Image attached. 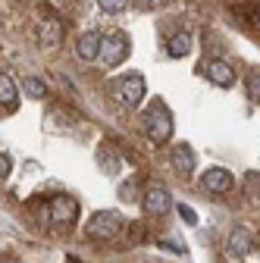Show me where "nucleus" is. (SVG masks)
<instances>
[{
  "label": "nucleus",
  "mask_w": 260,
  "mask_h": 263,
  "mask_svg": "<svg viewBox=\"0 0 260 263\" xmlns=\"http://www.w3.org/2000/svg\"><path fill=\"white\" fill-rule=\"evenodd\" d=\"M226 245H229V254H232V257H248V254L254 251V238H251L248 229H232V232H229V241H226Z\"/></svg>",
  "instance_id": "obj_10"
},
{
  "label": "nucleus",
  "mask_w": 260,
  "mask_h": 263,
  "mask_svg": "<svg viewBox=\"0 0 260 263\" xmlns=\"http://www.w3.org/2000/svg\"><path fill=\"white\" fill-rule=\"evenodd\" d=\"M141 125H144V135L154 144L170 141V135H173V116H170L166 104H151L144 110V116H141Z\"/></svg>",
  "instance_id": "obj_1"
},
{
  "label": "nucleus",
  "mask_w": 260,
  "mask_h": 263,
  "mask_svg": "<svg viewBox=\"0 0 260 263\" xmlns=\"http://www.w3.org/2000/svg\"><path fill=\"white\" fill-rule=\"evenodd\" d=\"M257 25H260V10H257Z\"/></svg>",
  "instance_id": "obj_23"
},
{
  "label": "nucleus",
  "mask_w": 260,
  "mask_h": 263,
  "mask_svg": "<svg viewBox=\"0 0 260 263\" xmlns=\"http://www.w3.org/2000/svg\"><path fill=\"white\" fill-rule=\"evenodd\" d=\"M201 185H204L207 191H213V194H226V191H232V173L222 170V166H213V170L204 173Z\"/></svg>",
  "instance_id": "obj_8"
},
{
  "label": "nucleus",
  "mask_w": 260,
  "mask_h": 263,
  "mask_svg": "<svg viewBox=\"0 0 260 263\" xmlns=\"http://www.w3.org/2000/svg\"><path fill=\"white\" fill-rule=\"evenodd\" d=\"M170 163H173V170H176L179 176H191V173H194V154H191V147H188V144L173 147Z\"/></svg>",
  "instance_id": "obj_12"
},
{
  "label": "nucleus",
  "mask_w": 260,
  "mask_h": 263,
  "mask_svg": "<svg viewBox=\"0 0 260 263\" xmlns=\"http://www.w3.org/2000/svg\"><path fill=\"white\" fill-rule=\"evenodd\" d=\"M188 50H191V35H185V31H182V35H173L170 44H166V53L170 57H185Z\"/></svg>",
  "instance_id": "obj_14"
},
{
  "label": "nucleus",
  "mask_w": 260,
  "mask_h": 263,
  "mask_svg": "<svg viewBox=\"0 0 260 263\" xmlns=\"http://www.w3.org/2000/svg\"><path fill=\"white\" fill-rule=\"evenodd\" d=\"M10 166H13V160H10V157L4 154V157H0V170H4V179L10 176Z\"/></svg>",
  "instance_id": "obj_21"
},
{
  "label": "nucleus",
  "mask_w": 260,
  "mask_h": 263,
  "mask_svg": "<svg viewBox=\"0 0 260 263\" xmlns=\"http://www.w3.org/2000/svg\"><path fill=\"white\" fill-rule=\"evenodd\" d=\"M97 4H101V10H104V13L116 16V13H122V10H125L128 0H97Z\"/></svg>",
  "instance_id": "obj_18"
},
{
  "label": "nucleus",
  "mask_w": 260,
  "mask_h": 263,
  "mask_svg": "<svg viewBox=\"0 0 260 263\" xmlns=\"http://www.w3.org/2000/svg\"><path fill=\"white\" fill-rule=\"evenodd\" d=\"M245 194L251 197V201L260 204V173H248V179H245Z\"/></svg>",
  "instance_id": "obj_16"
},
{
  "label": "nucleus",
  "mask_w": 260,
  "mask_h": 263,
  "mask_svg": "<svg viewBox=\"0 0 260 263\" xmlns=\"http://www.w3.org/2000/svg\"><path fill=\"white\" fill-rule=\"evenodd\" d=\"M119 229H122L119 213H113V210H97L88 219V226H85V235L94 238V241H107V238H116L119 235Z\"/></svg>",
  "instance_id": "obj_2"
},
{
  "label": "nucleus",
  "mask_w": 260,
  "mask_h": 263,
  "mask_svg": "<svg viewBox=\"0 0 260 263\" xmlns=\"http://www.w3.org/2000/svg\"><path fill=\"white\" fill-rule=\"evenodd\" d=\"M163 4H166V0H141L144 10H157V7H163Z\"/></svg>",
  "instance_id": "obj_22"
},
{
  "label": "nucleus",
  "mask_w": 260,
  "mask_h": 263,
  "mask_svg": "<svg viewBox=\"0 0 260 263\" xmlns=\"http://www.w3.org/2000/svg\"><path fill=\"white\" fill-rule=\"evenodd\" d=\"M248 97H251L254 104H260V72L248 76Z\"/></svg>",
  "instance_id": "obj_19"
},
{
  "label": "nucleus",
  "mask_w": 260,
  "mask_h": 263,
  "mask_svg": "<svg viewBox=\"0 0 260 263\" xmlns=\"http://www.w3.org/2000/svg\"><path fill=\"white\" fill-rule=\"evenodd\" d=\"M141 204H144V213L147 216H166L170 207H173V197H170V191L163 185H151L144 191V201Z\"/></svg>",
  "instance_id": "obj_5"
},
{
  "label": "nucleus",
  "mask_w": 260,
  "mask_h": 263,
  "mask_svg": "<svg viewBox=\"0 0 260 263\" xmlns=\"http://www.w3.org/2000/svg\"><path fill=\"white\" fill-rule=\"evenodd\" d=\"M60 35H63V28H60V22H57L53 16H44V19L38 22V44H41L44 50H50V47L60 41Z\"/></svg>",
  "instance_id": "obj_9"
},
{
  "label": "nucleus",
  "mask_w": 260,
  "mask_h": 263,
  "mask_svg": "<svg viewBox=\"0 0 260 263\" xmlns=\"http://www.w3.org/2000/svg\"><path fill=\"white\" fill-rule=\"evenodd\" d=\"M204 72H207V79H210L216 88H232V85H235V69H232L226 60H210Z\"/></svg>",
  "instance_id": "obj_7"
},
{
  "label": "nucleus",
  "mask_w": 260,
  "mask_h": 263,
  "mask_svg": "<svg viewBox=\"0 0 260 263\" xmlns=\"http://www.w3.org/2000/svg\"><path fill=\"white\" fill-rule=\"evenodd\" d=\"M47 207H50V222L69 226V222H76V216H79V204L72 201L69 194H57V197H50Z\"/></svg>",
  "instance_id": "obj_6"
},
{
  "label": "nucleus",
  "mask_w": 260,
  "mask_h": 263,
  "mask_svg": "<svg viewBox=\"0 0 260 263\" xmlns=\"http://www.w3.org/2000/svg\"><path fill=\"white\" fill-rule=\"evenodd\" d=\"M97 163H101V170H107V173H116L119 170V160H116V154L107 144H101V151H97Z\"/></svg>",
  "instance_id": "obj_15"
},
{
  "label": "nucleus",
  "mask_w": 260,
  "mask_h": 263,
  "mask_svg": "<svg viewBox=\"0 0 260 263\" xmlns=\"http://www.w3.org/2000/svg\"><path fill=\"white\" fill-rule=\"evenodd\" d=\"M141 97H144V79L141 76H122L113 82V101L125 110H132L141 104Z\"/></svg>",
  "instance_id": "obj_3"
},
{
  "label": "nucleus",
  "mask_w": 260,
  "mask_h": 263,
  "mask_svg": "<svg viewBox=\"0 0 260 263\" xmlns=\"http://www.w3.org/2000/svg\"><path fill=\"white\" fill-rule=\"evenodd\" d=\"M25 91H28L31 97H47V85H44L41 79H25Z\"/></svg>",
  "instance_id": "obj_17"
},
{
  "label": "nucleus",
  "mask_w": 260,
  "mask_h": 263,
  "mask_svg": "<svg viewBox=\"0 0 260 263\" xmlns=\"http://www.w3.org/2000/svg\"><path fill=\"white\" fill-rule=\"evenodd\" d=\"M0 101H4V113H13L19 107V94H16V82L13 76L4 72V79H0Z\"/></svg>",
  "instance_id": "obj_13"
},
{
  "label": "nucleus",
  "mask_w": 260,
  "mask_h": 263,
  "mask_svg": "<svg viewBox=\"0 0 260 263\" xmlns=\"http://www.w3.org/2000/svg\"><path fill=\"white\" fill-rule=\"evenodd\" d=\"M125 57H128V38L119 35V31L104 35V41H101V60L110 66V69H113V66H119Z\"/></svg>",
  "instance_id": "obj_4"
},
{
  "label": "nucleus",
  "mask_w": 260,
  "mask_h": 263,
  "mask_svg": "<svg viewBox=\"0 0 260 263\" xmlns=\"http://www.w3.org/2000/svg\"><path fill=\"white\" fill-rule=\"evenodd\" d=\"M101 35H94V31H85V35L76 41V57L79 60H97L101 57Z\"/></svg>",
  "instance_id": "obj_11"
},
{
  "label": "nucleus",
  "mask_w": 260,
  "mask_h": 263,
  "mask_svg": "<svg viewBox=\"0 0 260 263\" xmlns=\"http://www.w3.org/2000/svg\"><path fill=\"white\" fill-rule=\"evenodd\" d=\"M179 216H182V219H185L188 226H198V213H194V210H191L188 204H179Z\"/></svg>",
  "instance_id": "obj_20"
}]
</instances>
